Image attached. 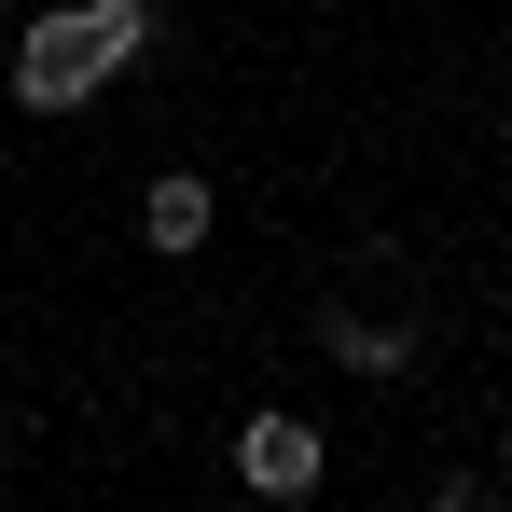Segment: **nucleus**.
<instances>
[{
  "label": "nucleus",
  "mask_w": 512,
  "mask_h": 512,
  "mask_svg": "<svg viewBox=\"0 0 512 512\" xmlns=\"http://www.w3.org/2000/svg\"><path fill=\"white\" fill-rule=\"evenodd\" d=\"M236 471H250V499H319V429L305 416H250L236 429Z\"/></svg>",
  "instance_id": "f03ea898"
},
{
  "label": "nucleus",
  "mask_w": 512,
  "mask_h": 512,
  "mask_svg": "<svg viewBox=\"0 0 512 512\" xmlns=\"http://www.w3.org/2000/svg\"><path fill=\"white\" fill-rule=\"evenodd\" d=\"M139 42H153V0H70V14H42L14 42V97L28 111H84L111 70H139Z\"/></svg>",
  "instance_id": "f257e3e1"
},
{
  "label": "nucleus",
  "mask_w": 512,
  "mask_h": 512,
  "mask_svg": "<svg viewBox=\"0 0 512 512\" xmlns=\"http://www.w3.org/2000/svg\"><path fill=\"white\" fill-rule=\"evenodd\" d=\"M499 471H512V443H499Z\"/></svg>",
  "instance_id": "39448f33"
},
{
  "label": "nucleus",
  "mask_w": 512,
  "mask_h": 512,
  "mask_svg": "<svg viewBox=\"0 0 512 512\" xmlns=\"http://www.w3.org/2000/svg\"><path fill=\"white\" fill-rule=\"evenodd\" d=\"M319 346H333L346 374H402V360H416V333H402V319H319Z\"/></svg>",
  "instance_id": "20e7f679"
},
{
  "label": "nucleus",
  "mask_w": 512,
  "mask_h": 512,
  "mask_svg": "<svg viewBox=\"0 0 512 512\" xmlns=\"http://www.w3.org/2000/svg\"><path fill=\"white\" fill-rule=\"evenodd\" d=\"M139 236H153V250H194V236H208V180H194V167H167L153 194H139Z\"/></svg>",
  "instance_id": "7ed1b4c3"
}]
</instances>
